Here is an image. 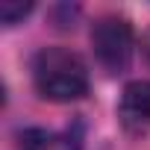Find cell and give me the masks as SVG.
<instances>
[{"label":"cell","mask_w":150,"mask_h":150,"mask_svg":"<svg viewBox=\"0 0 150 150\" xmlns=\"http://www.w3.org/2000/svg\"><path fill=\"white\" fill-rule=\"evenodd\" d=\"M33 86L50 103H71L88 94V68L68 47H41L33 59Z\"/></svg>","instance_id":"6da1fadb"},{"label":"cell","mask_w":150,"mask_h":150,"mask_svg":"<svg viewBox=\"0 0 150 150\" xmlns=\"http://www.w3.org/2000/svg\"><path fill=\"white\" fill-rule=\"evenodd\" d=\"M91 50L106 74H124L135 50V35L129 21L121 15H100L91 24Z\"/></svg>","instance_id":"7a4b0ae2"},{"label":"cell","mask_w":150,"mask_h":150,"mask_svg":"<svg viewBox=\"0 0 150 150\" xmlns=\"http://www.w3.org/2000/svg\"><path fill=\"white\" fill-rule=\"evenodd\" d=\"M118 118L129 132L150 129V80H135L121 91Z\"/></svg>","instance_id":"3957f363"},{"label":"cell","mask_w":150,"mask_h":150,"mask_svg":"<svg viewBox=\"0 0 150 150\" xmlns=\"http://www.w3.org/2000/svg\"><path fill=\"white\" fill-rule=\"evenodd\" d=\"M18 150H80V138L71 132H50V129H27L21 135Z\"/></svg>","instance_id":"277c9868"},{"label":"cell","mask_w":150,"mask_h":150,"mask_svg":"<svg viewBox=\"0 0 150 150\" xmlns=\"http://www.w3.org/2000/svg\"><path fill=\"white\" fill-rule=\"evenodd\" d=\"M30 12H33V3H18V0H3L0 3V21H3V27H15Z\"/></svg>","instance_id":"5b68a950"},{"label":"cell","mask_w":150,"mask_h":150,"mask_svg":"<svg viewBox=\"0 0 150 150\" xmlns=\"http://www.w3.org/2000/svg\"><path fill=\"white\" fill-rule=\"evenodd\" d=\"M141 50H144V59L150 62V33H147V35L141 38Z\"/></svg>","instance_id":"8992f818"}]
</instances>
